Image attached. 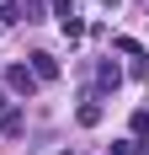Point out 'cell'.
I'll return each instance as SVG.
<instances>
[{
	"instance_id": "obj_3",
	"label": "cell",
	"mask_w": 149,
	"mask_h": 155,
	"mask_svg": "<svg viewBox=\"0 0 149 155\" xmlns=\"http://www.w3.org/2000/svg\"><path fill=\"white\" fill-rule=\"evenodd\" d=\"M27 70L37 75V86H43V80H59V59H53V54H32Z\"/></svg>"
},
{
	"instance_id": "obj_9",
	"label": "cell",
	"mask_w": 149,
	"mask_h": 155,
	"mask_svg": "<svg viewBox=\"0 0 149 155\" xmlns=\"http://www.w3.org/2000/svg\"><path fill=\"white\" fill-rule=\"evenodd\" d=\"M64 27V38H69V43H80V38H85V21H80V16H69V21H59Z\"/></svg>"
},
{
	"instance_id": "obj_6",
	"label": "cell",
	"mask_w": 149,
	"mask_h": 155,
	"mask_svg": "<svg viewBox=\"0 0 149 155\" xmlns=\"http://www.w3.org/2000/svg\"><path fill=\"white\" fill-rule=\"evenodd\" d=\"M0 21H27V0H0Z\"/></svg>"
},
{
	"instance_id": "obj_1",
	"label": "cell",
	"mask_w": 149,
	"mask_h": 155,
	"mask_svg": "<svg viewBox=\"0 0 149 155\" xmlns=\"http://www.w3.org/2000/svg\"><path fill=\"white\" fill-rule=\"evenodd\" d=\"M5 91H11L16 102H32V96H37V75H32L27 64H11V70H5Z\"/></svg>"
},
{
	"instance_id": "obj_7",
	"label": "cell",
	"mask_w": 149,
	"mask_h": 155,
	"mask_svg": "<svg viewBox=\"0 0 149 155\" xmlns=\"http://www.w3.org/2000/svg\"><path fill=\"white\" fill-rule=\"evenodd\" d=\"M128 139H149V107H138L128 118Z\"/></svg>"
},
{
	"instance_id": "obj_2",
	"label": "cell",
	"mask_w": 149,
	"mask_h": 155,
	"mask_svg": "<svg viewBox=\"0 0 149 155\" xmlns=\"http://www.w3.org/2000/svg\"><path fill=\"white\" fill-rule=\"evenodd\" d=\"M0 134H21V102L11 91H0Z\"/></svg>"
},
{
	"instance_id": "obj_5",
	"label": "cell",
	"mask_w": 149,
	"mask_h": 155,
	"mask_svg": "<svg viewBox=\"0 0 149 155\" xmlns=\"http://www.w3.org/2000/svg\"><path fill=\"white\" fill-rule=\"evenodd\" d=\"M101 96H85V102H80V112H74V118H80V123H85V128H96V123H101Z\"/></svg>"
},
{
	"instance_id": "obj_11",
	"label": "cell",
	"mask_w": 149,
	"mask_h": 155,
	"mask_svg": "<svg viewBox=\"0 0 149 155\" xmlns=\"http://www.w3.org/2000/svg\"><path fill=\"white\" fill-rule=\"evenodd\" d=\"M48 11L59 16V21H69V16H74V0H48Z\"/></svg>"
},
{
	"instance_id": "obj_10",
	"label": "cell",
	"mask_w": 149,
	"mask_h": 155,
	"mask_svg": "<svg viewBox=\"0 0 149 155\" xmlns=\"http://www.w3.org/2000/svg\"><path fill=\"white\" fill-rule=\"evenodd\" d=\"M112 48H117V54H128V59H144V48H138L133 38H112Z\"/></svg>"
},
{
	"instance_id": "obj_4",
	"label": "cell",
	"mask_w": 149,
	"mask_h": 155,
	"mask_svg": "<svg viewBox=\"0 0 149 155\" xmlns=\"http://www.w3.org/2000/svg\"><path fill=\"white\" fill-rule=\"evenodd\" d=\"M117 86H122L117 59H101V64H96V91H117Z\"/></svg>"
},
{
	"instance_id": "obj_8",
	"label": "cell",
	"mask_w": 149,
	"mask_h": 155,
	"mask_svg": "<svg viewBox=\"0 0 149 155\" xmlns=\"http://www.w3.org/2000/svg\"><path fill=\"white\" fill-rule=\"evenodd\" d=\"M106 155H149V150H144V139H122V144H112Z\"/></svg>"
}]
</instances>
